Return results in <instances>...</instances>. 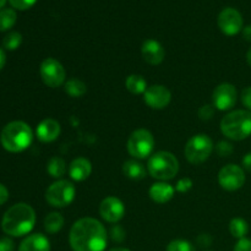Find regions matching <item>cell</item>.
Returning a JSON list of instances; mask_svg holds the SVG:
<instances>
[{
  "instance_id": "1",
  "label": "cell",
  "mask_w": 251,
  "mask_h": 251,
  "mask_svg": "<svg viewBox=\"0 0 251 251\" xmlns=\"http://www.w3.org/2000/svg\"><path fill=\"white\" fill-rule=\"evenodd\" d=\"M69 243L74 251H104L108 243L107 230L96 218H81L71 227Z\"/></svg>"
},
{
  "instance_id": "2",
  "label": "cell",
  "mask_w": 251,
  "mask_h": 251,
  "mask_svg": "<svg viewBox=\"0 0 251 251\" xmlns=\"http://www.w3.org/2000/svg\"><path fill=\"white\" fill-rule=\"evenodd\" d=\"M36 225V212L25 202L11 206L1 220V228L10 237H24L33 229Z\"/></svg>"
},
{
  "instance_id": "3",
  "label": "cell",
  "mask_w": 251,
  "mask_h": 251,
  "mask_svg": "<svg viewBox=\"0 0 251 251\" xmlns=\"http://www.w3.org/2000/svg\"><path fill=\"white\" fill-rule=\"evenodd\" d=\"M33 140V132L25 122H11L4 126L0 134V142L6 151L17 153L28 149Z\"/></svg>"
},
{
  "instance_id": "4",
  "label": "cell",
  "mask_w": 251,
  "mask_h": 251,
  "mask_svg": "<svg viewBox=\"0 0 251 251\" xmlns=\"http://www.w3.org/2000/svg\"><path fill=\"white\" fill-rule=\"evenodd\" d=\"M221 131L229 140L242 141L251 135V112L238 109L228 113L221 120Z\"/></svg>"
},
{
  "instance_id": "5",
  "label": "cell",
  "mask_w": 251,
  "mask_h": 251,
  "mask_svg": "<svg viewBox=\"0 0 251 251\" xmlns=\"http://www.w3.org/2000/svg\"><path fill=\"white\" fill-rule=\"evenodd\" d=\"M147 172L150 176L161 181L171 180L178 174L179 161L168 151H158L150 157L147 162Z\"/></svg>"
},
{
  "instance_id": "6",
  "label": "cell",
  "mask_w": 251,
  "mask_h": 251,
  "mask_svg": "<svg viewBox=\"0 0 251 251\" xmlns=\"http://www.w3.org/2000/svg\"><path fill=\"white\" fill-rule=\"evenodd\" d=\"M154 149V137L146 129H137L131 132L126 142V150L131 157L145 159L151 156Z\"/></svg>"
},
{
  "instance_id": "7",
  "label": "cell",
  "mask_w": 251,
  "mask_h": 251,
  "mask_svg": "<svg viewBox=\"0 0 251 251\" xmlns=\"http://www.w3.org/2000/svg\"><path fill=\"white\" fill-rule=\"evenodd\" d=\"M213 151V142L207 135L198 134L191 137L185 145L184 154L193 164H201L207 161Z\"/></svg>"
},
{
  "instance_id": "8",
  "label": "cell",
  "mask_w": 251,
  "mask_h": 251,
  "mask_svg": "<svg viewBox=\"0 0 251 251\" xmlns=\"http://www.w3.org/2000/svg\"><path fill=\"white\" fill-rule=\"evenodd\" d=\"M75 194V185L71 181L60 179V180L54 181L47 189L46 200L53 207H66V206H69L74 201Z\"/></svg>"
},
{
  "instance_id": "9",
  "label": "cell",
  "mask_w": 251,
  "mask_h": 251,
  "mask_svg": "<svg viewBox=\"0 0 251 251\" xmlns=\"http://www.w3.org/2000/svg\"><path fill=\"white\" fill-rule=\"evenodd\" d=\"M39 75L42 81L48 87L56 88L61 85H65L66 73L63 64L54 58H47L42 61L39 68Z\"/></svg>"
},
{
  "instance_id": "10",
  "label": "cell",
  "mask_w": 251,
  "mask_h": 251,
  "mask_svg": "<svg viewBox=\"0 0 251 251\" xmlns=\"http://www.w3.org/2000/svg\"><path fill=\"white\" fill-rule=\"evenodd\" d=\"M218 183L227 191L239 190L245 184V173L237 164H227L218 173Z\"/></svg>"
},
{
  "instance_id": "11",
  "label": "cell",
  "mask_w": 251,
  "mask_h": 251,
  "mask_svg": "<svg viewBox=\"0 0 251 251\" xmlns=\"http://www.w3.org/2000/svg\"><path fill=\"white\" fill-rule=\"evenodd\" d=\"M238 100V91L232 83H221L215 88L212 95V104L218 110H229Z\"/></svg>"
},
{
  "instance_id": "12",
  "label": "cell",
  "mask_w": 251,
  "mask_h": 251,
  "mask_svg": "<svg viewBox=\"0 0 251 251\" xmlns=\"http://www.w3.org/2000/svg\"><path fill=\"white\" fill-rule=\"evenodd\" d=\"M243 16L234 7H226L218 15V26L227 36H235L243 29Z\"/></svg>"
},
{
  "instance_id": "13",
  "label": "cell",
  "mask_w": 251,
  "mask_h": 251,
  "mask_svg": "<svg viewBox=\"0 0 251 251\" xmlns=\"http://www.w3.org/2000/svg\"><path fill=\"white\" fill-rule=\"evenodd\" d=\"M144 100L152 109H164L171 103L172 93L166 86L153 85L147 87L146 92L144 93Z\"/></svg>"
},
{
  "instance_id": "14",
  "label": "cell",
  "mask_w": 251,
  "mask_h": 251,
  "mask_svg": "<svg viewBox=\"0 0 251 251\" xmlns=\"http://www.w3.org/2000/svg\"><path fill=\"white\" fill-rule=\"evenodd\" d=\"M100 215L108 223L119 222L125 215L124 203L115 196H108L100 202Z\"/></svg>"
},
{
  "instance_id": "15",
  "label": "cell",
  "mask_w": 251,
  "mask_h": 251,
  "mask_svg": "<svg viewBox=\"0 0 251 251\" xmlns=\"http://www.w3.org/2000/svg\"><path fill=\"white\" fill-rule=\"evenodd\" d=\"M141 54L144 60L150 65H159L166 56L163 46L156 39H146L142 43Z\"/></svg>"
},
{
  "instance_id": "16",
  "label": "cell",
  "mask_w": 251,
  "mask_h": 251,
  "mask_svg": "<svg viewBox=\"0 0 251 251\" xmlns=\"http://www.w3.org/2000/svg\"><path fill=\"white\" fill-rule=\"evenodd\" d=\"M61 131L60 124L55 119L47 118L42 120L36 129V135L39 141L42 142H53L59 137Z\"/></svg>"
},
{
  "instance_id": "17",
  "label": "cell",
  "mask_w": 251,
  "mask_h": 251,
  "mask_svg": "<svg viewBox=\"0 0 251 251\" xmlns=\"http://www.w3.org/2000/svg\"><path fill=\"white\" fill-rule=\"evenodd\" d=\"M92 173V164L85 157H77L69 166V176L75 181H83Z\"/></svg>"
},
{
  "instance_id": "18",
  "label": "cell",
  "mask_w": 251,
  "mask_h": 251,
  "mask_svg": "<svg viewBox=\"0 0 251 251\" xmlns=\"http://www.w3.org/2000/svg\"><path fill=\"white\" fill-rule=\"evenodd\" d=\"M19 251H50V243L44 234L34 233L22 240Z\"/></svg>"
},
{
  "instance_id": "19",
  "label": "cell",
  "mask_w": 251,
  "mask_h": 251,
  "mask_svg": "<svg viewBox=\"0 0 251 251\" xmlns=\"http://www.w3.org/2000/svg\"><path fill=\"white\" fill-rule=\"evenodd\" d=\"M174 191L176 189L171 184L166 181H159V183L152 184L149 190V195L151 200L156 203H166L173 199Z\"/></svg>"
},
{
  "instance_id": "20",
  "label": "cell",
  "mask_w": 251,
  "mask_h": 251,
  "mask_svg": "<svg viewBox=\"0 0 251 251\" xmlns=\"http://www.w3.org/2000/svg\"><path fill=\"white\" fill-rule=\"evenodd\" d=\"M123 173L126 178L132 180H141L146 176V168L139 161L130 159L123 164Z\"/></svg>"
},
{
  "instance_id": "21",
  "label": "cell",
  "mask_w": 251,
  "mask_h": 251,
  "mask_svg": "<svg viewBox=\"0 0 251 251\" xmlns=\"http://www.w3.org/2000/svg\"><path fill=\"white\" fill-rule=\"evenodd\" d=\"M125 86H126V90L132 95H144L147 90V81L141 75L132 74L127 76Z\"/></svg>"
},
{
  "instance_id": "22",
  "label": "cell",
  "mask_w": 251,
  "mask_h": 251,
  "mask_svg": "<svg viewBox=\"0 0 251 251\" xmlns=\"http://www.w3.org/2000/svg\"><path fill=\"white\" fill-rule=\"evenodd\" d=\"M64 86H65L64 87L65 88V92L73 98H80L87 92V85L82 80H80V78H69Z\"/></svg>"
},
{
  "instance_id": "23",
  "label": "cell",
  "mask_w": 251,
  "mask_h": 251,
  "mask_svg": "<svg viewBox=\"0 0 251 251\" xmlns=\"http://www.w3.org/2000/svg\"><path fill=\"white\" fill-rule=\"evenodd\" d=\"M64 227V217L58 212H51L44 218V229L49 234H55L60 232Z\"/></svg>"
},
{
  "instance_id": "24",
  "label": "cell",
  "mask_w": 251,
  "mask_h": 251,
  "mask_svg": "<svg viewBox=\"0 0 251 251\" xmlns=\"http://www.w3.org/2000/svg\"><path fill=\"white\" fill-rule=\"evenodd\" d=\"M66 163L63 158L55 156L51 157L47 164V172L51 178H61L66 173Z\"/></svg>"
},
{
  "instance_id": "25",
  "label": "cell",
  "mask_w": 251,
  "mask_h": 251,
  "mask_svg": "<svg viewBox=\"0 0 251 251\" xmlns=\"http://www.w3.org/2000/svg\"><path fill=\"white\" fill-rule=\"evenodd\" d=\"M229 232L238 240L243 239V238H247L248 232H249V225L243 218L235 217L229 222Z\"/></svg>"
},
{
  "instance_id": "26",
  "label": "cell",
  "mask_w": 251,
  "mask_h": 251,
  "mask_svg": "<svg viewBox=\"0 0 251 251\" xmlns=\"http://www.w3.org/2000/svg\"><path fill=\"white\" fill-rule=\"evenodd\" d=\"M17 15L12 9L0 10V32L7 31L16 24Z\"/></svg>"
},
{
  "instance_id": "27",
  "label": "cell",
  "mask_w": 251,
  "mask_h": 251,
  "mask_svg": "<svg viewBox=\"0 0 251 251\" xmlns=\"http://www.w3.org/2000/svg\"><path fill=\"white\" fill-rule=\"evenodd\" d=\"M22 43V36L20 32H10L2 39V46L7 50H16Z\"/></svg>"
},
{
  "instance_id": "28",
  "label": "cell",
  "mask_w": 251,
  "mask_h": 251,
  "mask_svg": "<svg viewBox=\"0 0 251 251\" xmlns=\"http://www.w3.org/2000/svg\"><path fill=\"white\" fill-rule=\"evenodd\" d=\"M167 251H196V249L189 240L176 239L169 243Z\"/></svg>"
},
{
  "instance_id": "29",
  "label": "cell",
  "mask_w": 251,
  "mask_h": 251,
  "mask_svg": "<svg viewBox=\"0 0 251 251\" xmlns=\"http://www.w3.org/2000/svg\"><path fill=\"white\" fill-rule=\"evenodd\" d=\"M215 150L220 157H228L233 153V151H234L233 145L228 141H220L215 146Z\"/></svg>"
},
{
  "instance_id": "30",
  "label": "cell",
  "mask_w": 251,
  "mask_h": 251,
  "mask_svg": "<svg viewBox=\"0 0 251 251\" xmlns=\"http://www.w3.org/2000/svg\"><path fill=\"white\" fill-rule=\"evenodd\" d=\"M199 118H200L201 120H205V122H207V120L212 119L213 114H215V107H213V104H206V105H202V107L199 109Z\"/></svg>"
},
{
  "instance_id": "31",
  "label": "cell",
  "mask_w": 251,
  "mask_h": 251,
  "mask_svg": "<svg viewBox=\"0 0 251 251\" xmlns=\"http://www.w3.org/2000/svg\"><path fill=\"white\" fill-rule=\"evenodd\" d=\"M37 0H9L11 6L16 10H27L36 4Z\"/></svg>"
},
{
  "instance_id": "32",
  "label": "cell",
  "mask_w": 251,
  "mask_h": 251,
  "mask_svg": "<svg viewBox=\"0 0 251 251\" xmlns=\"http://www.w3.org/2000/svg\"><path fill=\"white\" fill-rule=\"evenodd\" d=\"M193 180L190 178H181L176 181V190L178 193H188L191 188H193Z\"/></svg>"
},
{
  "instance_id": "33",
  "label": "cell",
  "mask_w": 251,
  "mask_h": 251,
  "mask_svg": "<svg viewBox=\"0 0 251 251\" xmlns=\"http://www.w3.org/2000/svg\"><path fill=\"white\" fill-rule=\"evenodd\" d=\"M240 100H242L243 105L247 108V110L251 112V86L245 87L240 93Z\"/></svg>"
},
{
  "instance_id": "34",
  "label": "cell",
  "mask_w": 251,
  "mask_h": 251,
  "mask_svg": "<svg viewBox=\"0 0 251 251\" xmlns=\"http://www.w3.org/2000/svg\"><path fill=\"white\" fill-rule=\"evenodd\" d=\"M233 251H251V239L249 238H243L239 239L235 244Z\"/></svg>"
},
{
  "instance_id": "35",
  "label": "cell",
  "mask_w": 251,
  "mask_h": 251,
  "mask_svg": "<svg viewBox=\"0 0 251 251\" xmlns=\"http://www.w3.org/2000/svg\"><path fill=\"white\" fill-rule=\"evenodd\" d=\"M15 250V243L14 240L10 238L5 237L0 239V251H14Z\"/></svg>"
},
{
  "instance_id": "36",
  "label": "cell",
  "mask_w": 251,
  "mask_h": 251,
  "mask_svg": "<svg viewBox=\"0 0 251 251\" xmlns=\"http://www.w3.org/2000/svg\"><path fill=\"white\" fill-rule=\"evenodd\" d=\"M212 243V238L208 234H200L198 237V244L200 245L201 248H208Z\"/></svg>"
},
{
  "instance_id": "37",
  "label": "cell",
  "mask_w": 251,
  "mask_h": 251,
  "mask_svg": "<svg viewBox=\"0 0 251 251\" xmlns=\"http://www.w3.org/2000/svg\"><path fill=\"white\" fill-rule=\"evenodd\" d=\"M7 199H9V191H7L6 186L0 183V206L4 205Z\"/></svg>"
},
{
  "instance_id": "38",
  "label": "cell",
  "mask_w": 251,
  "mask_h": 251,
  "mask_svg": "<svg viewBox=\"0 0 251 251\" xmlns=\"http://www.w3.org/2000/svg\"><path fill=\"white\" fill-rule=\"evenodd\" d=\"M112 237L113 239L117 240V242H122L123 239H124V232H123V229L120 227H114L112 229Z\"/></svg>"
},
{
  "instance_id": "39",
  "label": "cell",
  "mask_w": 251,
  "mask_h": 251,
  "mask_svg": "<svg viewBox=\"0 0 251 251\" xmlns=\"http://www.w3.org/2000/svg\"><path fill=\"white\" fill-rule=\"evenodd\" d=\"M243 168L247 169L248 172H251V152H249V153L245 154L244 157H243Z\"/></svg>"
},
{
  "instance_id": "40",
  "label": "cell",
  "mask_w": 251,
  "mask_h": 251,
  "mask_svg": "<svg viewBox=\"0 0 251 251\" xmlns=\"http://www.w3.org/2000/svg\"><path fill=\"white\" fill-rule=\"evenodd\" d=\"M243 37H244L245 41L251 42V25L245 26L244 28H243Z\"/></svg>"
},
{
  "instance_id": "41",
  "label": "cell",
  "mask_w": 251,
  "mask_h": 251,
  "mask_svg": "<svg viewBox=\"0 0 251 251\" xmlns=\"http://www.w3.org/2000/svg\"><path fill=\"white\" fill-rule=\"evenodd\" d=\"M5 63H6V55H5V51L0 48V70L4 68Z\"/></svg>"
},
{
  "instance_id": "42",
  "label": "cell",
  "mask_w": 251,
  "mask_h": 251,
  "mask_svg": "<svg viewBox=\"0 0 251 251\" xmlns=\"http://www.w3.org/2000/svg\"><path fill=\"white\" fill-rule=\"evenodd\" d=\"M247 61H248V64L251 66V48L248 50V53H247Z\"/></svg>"
},
{
  "instance_id": "43",
  "label": "cell",
  "mask_w": 251,
  "mask_h": 251,
  "mask_svg": "<svg viewBox=\"0 0 251 251\" xmlns=\"http://www.w3.org/2000/svg\"><path fill=\"white\" fill-rule=\"evenodd\" d=\"M109 251H131V250L126 249V248H113V249H110Z\"/></svg>"
},
{
  "instance_id": "44",
  "label": "cell",
  "mask_w": 251,
  "mask_h": 251,
  "mask_svg": "<svg viewBox=\"0 0 251 251\" xmlns=\"http://www.w3.org/2000/svg\"><path fill=\"white\" fill-rule=\"evenodd\" d=\"M5 4H6V0H0V9H2Z\"/></svg>"
}]
</instances>
